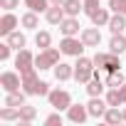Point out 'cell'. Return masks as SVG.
<instances>
[{
    "label": "cell",
    "mask_w": 126,
    "mask_h": 126,
    "mask_svg": "<svg viewBox=\"0 0 126 126\" xmlns=\"http://www.w3.org/2000/svg\"><path fill=\"white\" fill-rule=\"evenodd\" d=\"M22 92H27V94H32V96H47V94H49V84L42 82V79H37V74H35V69H32V72L22 74Z\"/></svg>",
    "instance_id": "1"
},
{
    "label": "cell",
    "mask_w": 126,
    "mask_h": 126,
    "mask_svg": "<svg viewBox=\"0 0 126 126\" xmlns=\"http://www.w3.org/2000/svg\"><path fill=\"white\" fill-rule=\"evenodd\" d=\"M96 64H94V59H89V57H77V64H74V79L79 82V84H87V82H92L94 79V69Z\"/></svg>",
    "instance_id": "2"
},
{
    "label": "cell",
    "mask_w": 126,
    "mask_h": 126,
    "mask_svg": "<svg viewBox=\"0 0 126 126\" xmlns=\"http://www.w3.org/2000/svg\"><path fill=\"white\" fill-rule=\"evenodd\" d=\"M94 64H96L99 69H104V72H119L121 59H119V54H114V52H96V54H94Z\"/></svg>",
    "instance_id": "3"
},
{
    "label": "cell",
    "mask_w": 126,
    "mask_h": 126,
    "mask_svg": "<svg viewBox=\"0 0 126 126\" xmlns=\"http://www.w3.org/2000/svg\"><path fill=\"white\" fill-rule=\"evenodd\" d=\"M59 52L62 49H54V47L40 49V54L35 57V67L37 69H54V64L59 62Z\"/></svg>",
    "instance_id": "4"
},
{
    "label": "cell",
    "mask_w": 126,
    "mask_h": 126,
    "mask_svg": "<svg viewBox=\"0 0 126 126\" xmlns=\"http://www.w3.org/2000/svg\"><path fill=\"white\" fill-rule=\"evenodd\" d=\"M47 101H49V106H54L57 111H67V109L72 106V94H69L67 89H49Z\"/></svg>",
    "instance_id": "5"
},
{
    "label": "cell",
    "mask_w": 126,
    "mask_h": 126,
    "mask_svg": "<svg viewBox=\"0 0 126 126\" xmlns=\"http://www.w3.org/2000/svg\"><path fill=\"white\" fill-rule=\"evenodd\" d=\"M15 67H17V72H20V74H27V72L37 69V67H35V57H32V52H30V49H17Z\"/></svg>",
    "instance_id": "6"
},
{
    "label": "cell",
    "mask_w": 126,
    "mask_h": 126,
    "mask_svg": "<svg viewBox=\"0 0 126 126\" xmlns=\"http://www.w3.org/2000/svg\"><path fill=\"white\" fill-rule=\"evenodd\" d=\"M84 42H82V37L77 40V37H64L59 42V49H62V54H69V57H79L82 52H84Z\"/></svg>",
    "instance_id": "7"
},
{
    "label": "cell",
    "mask_w": 126,
    "mask_h": 126,
    "mask_svg": "<svg viewBox=\"0 0 126 126\" xmlns=\"http://www.w3.org/2000/svg\"><path fill=\"white\" fill-rule=\"evenodd\" d=\"M0 87L5 92H17L22 87V74L20 72H3L0 74Z\"/></svg>",
    "instance_id": "8"
},
{
    "label": "cell",
    "mask_w": 126,
    "mask_h": 126,
    "mask_svg": "<svg viewBox=\"0 0 126 126\" xmlns=\"http://www.w3.org/2000/svg\"><path fill=\"white\" fill-rule=\"evenodd\" d=\"M67 119H69L72 124H84V121L89 119V109H87L84 104H72V106L67 109Z\"/></svg>",
    "instance_id": "9"
},
{
    "label": "cell",
    "mask_w": 126,
    "mask_h": 126,
    "mask_svg": "<svg viewBox=\"0 0 126 126\" xmlns=\"http://www.w3.org/2000/svg\"><path fill=\"white\" fill-rule=\"evenodd\" d=\"M79 37H82V42H84L87 47H99V42H101V32H99L96 25H94V27H84Z\"/></svg>",
    "instance_id": "10"
},
{
    "label": "cell",
    "mask_w": 126,
    "mask_h": 126,
    "mask_svg": "<svg viewBox=\"0 0 126 126\" xmlns=\"http://www.w3.org/2000/svg\"><path fill=\"white\" fill-rule=\"evenodd\" d=\"M59 30H62V35H64V37H74V35H79V20L67 15L64 20L59 22Z\"/></svg>",
    "instance_id": "11"
},
{
    "label": "cell",
    "mask_w": 126,
    "mask_h": 126,
    "mask_svg": "<svg viewBox=\"0 0 126 126\" xmlns=\"http://www.w3.org/2000/svg\"><path fill=\"white\" fill-rule=\"evenodd\" d=\"M17 22H20V20H17V17L8 10L3 17H0V35H5V37H8V35H10V32L17 27Z\"/></svg>",
    "instance_id": "12"
},
{
    "label": "cell",
    "mask_w": 126,
    "mask_h": 126,
    "mask_svg": "<svg viewBox=\"0 0 126 126\" xmlns=\"http://www.w3.org/2000/svg\"><path fill=\"white\" fill-rule=\"evenodd\" d=\"M45 17H47L49 25H59L62 20L67 17V13H64V8H62V5H49L47 13H45Z\"/></svg>",
    "instance_id": "13"
},
{
    "label": "cell",
    "mask_w": 126,
    "mask_h": 126,
    "mask_svg": "<svg viewBox=\"0 0 126 126\" xmlns=\"http://www.w3.org/2000/svg\"><path fill=\"white\" fill-rule=\"evenodd\" d=\"M74 77V67L72 64H64V62H57L54 64V79L57 82H67Z\"/></svg>",
    "instance_id": "14"
},
{
    "label": "cell",
    "mask_w": 126,
    "mask_h": 126,
    "mask_svg": "<svg viewBox=\"0 0 126 126\" xmlns=\"http://www.w3.org/2000/svg\"><path fill=\"white\" fill-rule=\"evenodd\" d=\"M87 109H89V116H94V119H99V116H104V114H106V109H109V104H106V101H101L99 96H92V101L87 104Z\"/></svg>",
    "instance_id": "15"
},
{
    "label": "cell",
    "mask_w": 126,
    "mask_h": 126,
    "mask_svg": "<svg viewBox=\"0 0 126 126\" xmlns=\"http://www.w3.org/2000/svg\"><path fill=\"white\" fill-rule=\"evenodd\" d=\"M106 27L111 30V35H119V32H124V30H126V15H121V13H114Z\"/></svg>",
    "instance_id": "16"
},
{
    "label": "cell",
    "mask_w": 126,
    "mask_h": 126,
    "mask_svg": "<svg viewBox=\"0 0 126 126\" xmlns=\"http://www.w3.org/2000/svg\"><path fill=\"white\" fill-rule=\"evenodd\" d=\"M101 92H104V82H101L99 72H94V79L87 82V94L89 96H101Z\"/></svg>",
    "instance_id": "17"
},
{
    "label": "cell",
    "mask_w": 126,
    "mask_h": 126,
    "mask_svg": "<svg viewBox=\"0 0 126 126\" xmlns=\"http://www.w3.org/2000/svg\"><path fill=\"white\" fill-rule=\"evenodd\" d=\"M89 17H92V22H94L96 27H104V25H109V20H111V15H109V10H106V8H99V10H94Z\"/></svg>",
    "instance_id": "18"
},
{
    "label": "cell",
    "mask_w": 126,
    "mask_h": 126,
    "mask_svg": "<svg viewBox=\"0 0 126 126\" xmlns=\"http://www.w3.org/2000/svg\"><path fill=\"white\" fill-rule=\"evenodd\" d=\"M126 49V37L119 32V35H111V40H109V52H114V54H121Z\"/></svg>",
    "instance_id": "19"
},
{
    "label": "cell",
    "mask_w": 126,
    "mask_h": 126,
    "mask_svg": "<svg viewBox=\"0 0 126 126\" xmlns=\"http://www.w3.org/2000/svg\"><path fill=\"white\" fill-rule=\"evenodd\" d=\"M8 45H10L13 49H25V45H27V40H25V35H22V32H17V30H13V32L8 35Z\"/></svg>",
    "instance_id": "20"
},
{
    "label": "cell",
    "mask_w": 126,
    "mask_h": 126,
    "mask_svg": "<svg viewBox=\"0 0 126 126\" xmlns=\"http://www.w3.org/2000/svg\"><path fill=\"white\" fill-rule=\"evenodd\" d=\"M25 94H27V92H20V89H17V92H8L5 104H8V106H17V109H20V106L25 104Z\"/></svg>",
    "instance_id": "21"
},
{
    "label": "cell",
    "mask_w": 126,
    "mask_h": 126,
    "mask_svg": "<svg viewBox=\"0 0 126 126\" xmlns=\"http://www.w3.org/2000/svg\"><path fill=\"white\" fill-rule=\"evenodd\" d=\"M101 119H104L106 124H119V121H124V111H119V106H109Z\"/></svg>",
    "instance_id": "22"
},
{
    "label": "cell",
    "mask_w": 126,
    "mask_h": 126,
    "mask_svg": "<svg viewBox=\"0 0 126 126\" xmlns=\"http://www.w3.org/2000/svg\"><path fill=\"white\" fill-rule=\"evenodd\" d=\"M64 13L69 15V17H77L79 15V10H84V3H79V0H64Z\"/></svg>",
    "instance_id": "23"
},
{
    "label": "cell",
    "mask_w": 126,
    "mask_h": 126,
    "mask_svg": "<svg viewBox=\"0 0 126 126\" xmlns=\"http://www.w3.org/2000/svg\"><path fill=\"white\" fill-rule=\"evenodd\" d=\"M0 119H3V121H20V109L5 104V109L0 111Z\"/></svg>",
    "instance_id": "24"
},
{
    "label": "cell",
    "mask_w": 126,
    "mask_h": 126,
    "mask_svg": "<svg viewBox=\"0 0 126 126\" xmlns=\"http://www.w3.org/2000/svg\"><path fill=\"white\" fill-rule=\"evenodd\" d=\"M20 22H22V27H27V30H35V27L40 25V20H37V13H35V10L25 13V15L20 17Z\"/></svg>",
    "instance_id": "25"
},
{
    "label": "cell",
    "mask_w": 126,
    "mask_h": 126,
    "mask_svg": "<svg viewBox=\"0 0 126 126\" xmlns=\"http://www.w3.org/2000/svg\"><path fill=\"white\" fill-rule=\"evenodd\" d=\"M106 84H109L111 89H119V87H124V84H126V79H124L121 69H119V72H109V77H106Z\"/></svg>",
    "instance_id": "26"
},
{
    "label": "cell",
    "mask_w": 126,
    "mask_h": 126,
    "mask_svg": "<svg viewBox=\"0 0 126 126\" xmlns=\"http://www.w3.org/2000/svg\"><path fill=\"white\" fill-rule=\"evenodd\" d=\"M35 116H37V109H35V106H27V104L20 106V121H22V124L35 121Z\"/></svg>",
    "instance_id": "27"
},
{
    "label": "cell",
    "mask_w": 126,
    "mask_h": 126,
    "mask_svg": "<svg viewBox=\"0 0 126 126\" xmlns=\"http://www.w3.org/2000/svg\"><path fill=\"white\" fill-rule=\"evenodd\" d=\"M25 5H27L30 10H35V13H47L49 0H25Z\"/></svg>",
    "instance_id": "28"
},
{
    "label": "cell",
    "mask_w": 126,
    "mask_h": 126,
    "mask_svg": "<svg viewBox=\"0 0 126 126\" xmlns=\"http://www.w3.org/2000/svg\"><path fill=\"white\" fill-rule=\"evenodd\" d=\"M35 45H37L40 49H47V47L52 45V35H49V32H45V30H42V32H37V37H35Z\"/></svg>",
    "instance_id": "29"
},
{
    "label": "cell",
    "mask_w": 126,
    "mask_h": 126,
    "mask_svg": "<svg viewBox=\"0 0 126 126\" xmlns=\"http://www.w3.org/2000/svg\"><path fill=\"white\" fill-rule=\"evenodd\" d=\"M111 13H121L126 15V0H109V5H106Z\"/></svg>",
    "instance_id": "30"
},
{
    "label": "cell",
    "mask_w": 126,
    "mask_h": 126,
    "mask_svg": "<svg viewBox=\"0 0 126 126\" xmlns=\"http://www.w3.org/2000/svg\"><path fill=\"white\" fill-rule=\"evenodd\" d=\"M106 104H109V106H121V94H119V89H111V92L106 94Z\"/></svg>",
    "instance_id": "31"
},
{
    "label": "cell",
    "mask_w": 126,
    "mask_h": 126,
    "mask_svg": "<svg viewBox=\"0 0 126 126\" xmlns=\"http://www.w3.org/2000/svg\"><path fill=\"white\" fill-rule=\"evenodd\" d=\"M101 5H99V0H84V13L87 15H92L94 10H99Z\"/></svg>",
    "instance_id": "32"
},
{
    "label": "cell",
    "mask_w": 126,
    "mask_h": 126,
    "mask_svg": "<svg viewBox=\"0 0 126 126\" xmlns=\"http://www.w3.org/2000/svg\"><path fill=\"white\" fill-rule=\"evenodd\" d=\"M20 5V0H0V8L3 10H15Z\"/></svg>",
    "instance_id": "33"
},
{
    "label": "cell",
    "mask_w": 126,
    "mask_h": 126,
    "mask_svg": "<svg viewBox=\"0 0 126 126\" xmlns=\"http://www.w3.org/2000/svg\"><path fill=\"white\" fill-rule=\"evenodd\" d=\"M10 49H13V47H10L8 42H5V45H0V59H3V62L10 59Z\"/></svg>",
    "instance_id": "34"
},
{
    "label": "cell",
    "mask_w": 126,
    "mask_h": 126,
    "mask_svg": "<svg viewBox=\"0 0 126 126\" xmlns=\"http://www.w3.org/2000/svg\"><path fill=\"white\" fill-rule=\"evenodd\" d=\"M45 124H47V126H57V124H62V116H59V114H49V116L45 119Z\"/></svg>",
    "instance_id": "35"
},
{
    "label": "cell",
    "mask_w": 126,
    "mask_h": 126,
    "mask_svg": "<svg viewBox=\"0 0 126 126\" xmlns=\"http://www.w3.org/2000/svg\"><path fill=\"white\" fill-rule=\"evenodd\" d=\"M119 94H121V104H126V84L119 87Z\"/></svg>",
    "instance_id": "36"
},
{
    "label": "cell",
    "mask_w": 126,
    "mask_h": 126,
    "mask_svg": "<svg viewBox=\"0 0 126 126\" xmlns=\"http://www.w3.org/2000/svg\"><path fill=\"white\" fill-rule=\"evenodd\" d=\"M49 5H64V0H49Z\"/></svg>",
    "instance_id": "37"
},
{
    "label": "cell",
    "mask_w": 126,
    "mask_h": 126,
    "mask_svg": "<svg viewBox=\"0 0 126 126\" xmlns=\"http://www.w3.org/2000/svg\"><path fill=\"white\" fill-rule=\"evenodd\" d=\"M124 121H126V109H124Z\"/></svg>",
    "instance_id": "38"
}]
</instances>
